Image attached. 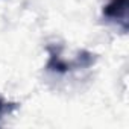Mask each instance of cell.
Here are the masks:
<instances>
[{
	"instance_id": "cell-1",
	"label": "cell",
	"mask_w": 129,
	"mask_h": 129,
	"mask_svg": "<svg viewBox=\"0 0 129 129\" xmlns=\"http://www.w3.org/2000/svg\"><path fill=\"white\" fill-rule=\"evenodd\" d=\"M103 18L106 21L115 23L121 27L123 32H127L129 27V0H109L103 6Z\"/></svg>"
},
{
	"instance_id": "cell-2",
	"label": "cell",
	"mask_w": 129,
	"mask_h": 129,
	"mask_svg": "<svg viewBox=\"0 0 129 129\" xmlns=\"http://www.w3.org/2000/svg\"><path fill=\"white\" fill-rule=\"evenodd\" d=\"M47 52H49V62H47V70L49 72H53V73H58V75H66V73L72 72L73 69H76L75 59L70 61V62L62 59L56 47L49 46Z\"/></svg>"
},
{
	"instance_id": "cell-3",
	"label": "cell",
	"mask_w": 129,
	"mask_h": 129,
	"mask_svg": "<svg viewBox=\"0 0 129 129\" xmlns=\"http://www.w3.org/2000/svg\"><path fill=\"white\" fill-rule=\"evenodd\" d=\"M17 108H18V103H15V102H8V100H5L2 96H0V120L3 118V115L11 114V112L15 111Z\"/></svg>"
}]
</instances>
